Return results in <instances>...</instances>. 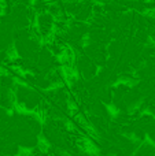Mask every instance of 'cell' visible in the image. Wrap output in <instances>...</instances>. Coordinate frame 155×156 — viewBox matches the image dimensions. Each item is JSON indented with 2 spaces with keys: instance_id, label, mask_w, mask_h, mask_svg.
Segmentation results:
<instances>
[{
  "instance_id": "cell-1",
  "label": "cell",
  "mask_w": 155,
  "mask_h": 156,
  "mask_svg": "<svg viewBox=\"0 0 155 156\" xmlns=\"http://www.w3.org/2000/svg\"><path fill=\"white\" fill-rule=\"evenodd\" d=\"M48 5H49L48 0H32L30 7L36 11V14H43L48 11Z\"/></svg>"
},
{
  "instance_id": "cell-2",
  "label": "cell",
  "mask_w": 155,
  "mask_h": 156,
  "mask_svg": "<svg viewBox=\"0 0 155 156\" xmlns=\"http://www.w3.org/2000/svg\"><path fill=\"white\" fill-rule=\"evenodd\" d=\"M15 4H23V5H32V0H13Z\"/></svg>"
}]
</instances>
